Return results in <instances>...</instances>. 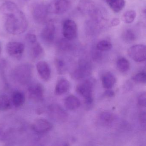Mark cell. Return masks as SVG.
Returning a JSON list of instances; mask_svg holds the SVG:
<instances>
[{"label":"cell","mask_w":146,"mask_h":146,"mask_svg":"<svg viewBox=\"0 0 146 146\" xmlns=\"http://www.w3.org/2000/svg\"><path fill=\"white\" fill-rule=\"evenodd\" d=\"M7 52L12 58L20 59L25 51V46L19 42H10L7 45Z\"/></svg>","instance_id":"52a82bcc"},{"label":"cell","mask_w":146,"mask_h":146,"mask_svg":"<svg viewBox=\"0 0 146 146\" xmlns=\"http://www.w3.org/2000/svg\"><path fill=\"white\" fill-rule=\"evenodd\" d=\"M36 69L40 77L48 82L51 77V70L49 64L45 61H40L36 65Z\"/></svg>","instance_id":"5bb4252c"},{"label":"cell","mask_w":146,"mask_h":146,"mask_svg":"<svg viewBox=\"0 0 146 146\" xmlns=\"http://www.w3.org/2000/svg\"><path fill=\"white\" fill-rule=\"evenodd\" d=\"M146 93L143 92L138 96L137 99V104L141 107H145L146 106Z\"/></svg>","instance_id":"4dcf8cb0"},{"label":"cell","mask_w":146,"mask_h":146,"mask_svg":"<svg viewBox=\"0 0 146 146\" xmlns=\"http://www.w3.org/2000/svg\"><path fill=\"white\" fill-rule=\"evenodd\" d=\"M45 90L42 84L35 83L31 85L28 89L29 97L36 102H41L44 100Z\"/></svg>","instance_id":"ba28073f"},{"label":"cell","mask_w":146,"mask_h":146,"mask_svg":"<svg viewBox=\"0 0 146 146\" xmlns=\"http://www.w3.org/2000/svg\"><path fill=\"white\" fill-rule=\"evenodd\" d=\"M25 101V95L23 92L16 91L13 94L12 102L16 108L22 106L24 104Z\"/></svg>","instance_id":"7402d4cb"},{"label":"cell","mask_w":146,"mask_h":146,"mask_svg":"<svg viewBox=\"0 0 146 146\" xmlns=\"http://www.w3.org/2000/svg\"><path fill=\"white\" fill-rule=\"evenodd\" d=\"M139 118L140 123L143 125L145 126L146 123V113L145 111L140 113L139 115Z\"/></svg>","instance_id":"d6a6232c"},{"label":"cell","mask_w":146,"mask_h":146,"mask_svg":"<svg viewBox=\"0 0 146 146\" xmlns=\"http://www.w3.org/2000/svg\"><path fill=\"white\" fill-rule=\"evenodd\" d=\"M71 5V0H56L52 7H48V11L52 9L54 13L57 15H61L68 11Z\"/></svg>","instance_id":"4fadbf2b"},{"label":"cell","mask_w":146,"mask_h":146,"mask_svg":"<svg viewBox=\"0 0 146 146\" xmlns=\"http://www.w3.org/2000/svg\"><path fill=\"white\" fill-rule=\"evenodd\" d=\"M11 107V101L6 95H0V112L8 111Z\"/></svg>","instance_id":"603a6c76"},{"label":"cell","mask_w":146,"mask_h":146,"mask_svg":"<svg viewBox=\"0 0 146 146\" xmlns=\"http://www.w3.org/2000/svg\"><path fill=\"white\" fill-rule=\"evenodd\" d=\"M132 80L137 83L145 84L146 81V75L145 71L138 72L132 77Z\"/></svg>","instance_id":"83f0119b"},{"label":"cell","mask_w":146,"mask_h":146,"mask_svg":"<svg viewBox=\"0 0 146 146\" xmlns=\"http://www.w3.org/2000/svg\"><path fill=\"white\" fill-rule=\"evenodd\" d=\"M54 64L57 72L59 74H63L65 71V64L63 60L60 59H56L54 60Z\"/></svg>","instance_id":"f1b7e54d"},{"label":"cell","mask_w":146,"mask_h":146,"mask_svg":"<svg viewBox=\"0 0 146 146\" xmlns=\"http://www.w3.org/2000/svg\"><path fill=\"white\" fill-rule=\"evenodd\" d=\"M136 17V13L133 10L125 12L122 17L123 21L125 23L131 24L134 22Z\"/></svg>","instance_id":"d4e9b609"},{"label":"cell","mask_w":146,"mask_h":146,"mask_svg":"<svg viewBox=\"0 0 146 146\" xmlns=\"http://www.w3.org/2000/svg\"><path fill=\"white\" fill-rule=\"evenodd\" d=\"M112 47V45L111 42L106 40L100 41L96 45L97 50L101 52L109 51L111 49Z\"/></svg>","instance_id":"484cf974"},{"label":"cell","mask_w":146,"mask_h":146,"mask_svg":"<svg viewBox=\"0 0 146 146\" xmlns=\"http://www.w3.org/2000/svg\"><path fill=\"white\" fill-rule=\"evenodd\" d=\"M30 64H23L19 65L14 69L13 76L19 83L25 84L30 82L33 75V68Z\"/></svg>","instance_id":"7a4b0ae2"},{"label":"cell","mask_w":146,"mask_h":146,"mask_svg":"<svg viewBox=\"0 0 146 146\" xmlns=\"http://www.w3.org/2000/svg\"><path fill=\"white\" fill-rule=\"evenodd\" d=\"M31 45V54L32 59L37 60L41 58L44 54V49L41 45L37 42Z\"/></svg>","instance_id":"ac0fdd59"},{"label":"cell","mask_w":146,"mask_h":146,"mask_svg":"<svg viewBox=\"0 0 146 146\" xmlns=\"http://www.w3.org/2000/svg\"><path fill=\"white\" fill-rule=\"evenodd\" d=\"M122 36L123 40L128 42L134 41L136 38L135 34L131 29L126 30L123 33Z\"/></svg>","instance_id":"4316f807"},{"label":"cell","mask_w":146,"mask_h":146,"mask_svg":"<svg viewBox=\"0 0 146 146\" xmlns=\"http://www.w3.org/2000/svg\"><path fill=\"white\" fill-rule=\"evenodd\" d=\"M110 8L114 12L119 13L125 5V0H104Z\"/></svg>","instance_id":"d6986e66"},{"label":"cell","mask_w":146,"mask_h":146,"mask_svg":"<svg viewBox=\"0 0 146 146\" xmlns=\"http://www.w3.org/2000/svg\"><path fill=\"white\" fill-rule=\"evenodd\" d=\"M62 31L64 37L66 40H74L77 35V25L76 22L71 19L65 20L63 24Z\"/></svg>","instance_id":"8992f818"},{"label":"cell","mask_w":146,"mask_h":146,"mask_svg":"<svg viewBox=\"0 0 146 146\" xmlns=\"http://www.w3.org/2000/svg\"><path fill=\"white\" fill-rule=\"evenodd\" d=\"M64 103L66 108L70 110H76L80 106L79 99L72 95H70L66 97Z\"/></svg>","instance_id":"ffe728a7"},{"label":"cell","mask_w":146,"mask_h":146,"mask_svg":"<svg viewBox=\"0 0 146 146\" xmlns=\"http://www.w3.org/2000/svg\"><path fill=\"white\" fill-rule=\"evenodd\" d=\"M48 11V7L42 3H35L31 7L32 17L38 23H42L46 20Z\"/></svg>","instance_id":"277c9868"},{"label":"cell","mask_w":146,"mask_h":146,"mask_svg":"<svg viewBox=\"0 0 146 146\" xmlns=\"http://www.w3.org/2000/svg\"><path fill=\"white\" fill-rule=\"evenodd\" d=\"M6 30L11 35H19L24 33L28 26V21L24 13L19 10L6 17Z\"/></svg>","instance_id":"6da1fadb"},{"label":"cell","mask_w":146,"mask_h":146,"mask_svg":"<svg viewBox=\"0 0 146 146\" xmlns=\"http://www.w3.org/2000/svg\"><path fill=\"white\" fill-rule=\"evenodd\" d=\"M1 43H0V54H1Z\"/></svg>","instance_id":"d590c367"},{"label":"cell","mask_w":146,"mask_h":146,"mask_svg":"<svg viewBox=\"0 0 146 146\" xmlns=\"http://www.w3.org/2000/svg\"><path fill=\"white\" fill-rule=\"evenodd\" d=\"M70 88V83L69 81L66 79L61 78L56 84L54 93L57 95H61L66 93Z\"/></svg>","instance_id":"e0dca14e"},{"label":"cell","mask_w":146,"mask_h":146,"mask_svg":"<svg viewBox=\"0 0 146 146\" xmlns=\"http://www.w3.org/2000/svg\"><path fill=\"white\" fill-rule=\"evenodd\" d=\"M93 89L94 84L90 80L84 81L77 86V92L85 99V103L87 105H90L93 103Z\"/></svg>","instance_id":"3957f363"},{"label":"cell","mask_w":146,"mask_h":146,"mask_svg":"<svg viewBox=\"0 0 146 146\" xmlns=\"http://www.w3.org/2000/svg\"><path fill=\"white\" fill-rule=\"evenodd\" d=\"M78 9L84 14H93L95 11V5L90 0H82L78 4Z\"/></svg>","instance_id":"2e32d148"},{"label":"cell","mask_w":146,"mask_h":146,"mask_svg":"<svg viewBox=\"0 0 146 146\" xmlns=\"http://www.w3.org/2000/svg\"><path fill=\"white\" fill-rule=\"evenodd\" d=\"M102 81L103 87L107 89H110L114 86L116 82V78L112 73L108 72L102 76Z\"/></svg>","instance_id":"44dd1931"},{"label":"cell","mask_w":146,"mask_h":146,"mask_svg":"<svg viewBox=\"0 0 146 146\" xmlns=\"http://www.w3.org/2000/svg\"><path fill=\"white\" fill-rule=\"evenodd\" d=\"M105 95L108 97H113L115 95V93L113 90L108 89L106 91L105 93Z\"/></svg>","instance_id":"e575fe53"},{"label":"cell","mask_w":146,"mask_h":146,"mask_svg":"<svg viewBox=\"0 0 146 146\" xmlns=\"http://www.w3.org/2000/svg\"><path fill=\"white\" fill-rule=\"evenodd\" d=\"M32 128L36 133L44 134L48 132L52 129L53 125L45 119H37L32 124Z\"/></svg>","instance_id":"8fae6325"},{"label":"cell","mask_w":146,"mask_h":146,"mask_svg":"<svg viewBox=\"0 0 146 146\" xmlns=\"http://www.w3.org/2000/svg\"><path fill=\"white\" fill-rule=\"evenodd\" d=\"M48 112L50 117L58 122H65L68 118V114L65 111L57 104H52L49 106Z\"/></svg>","instance_id":"9c48e42d"},{"label":"cell","mask_w":146,"mask_h":146,"mask_svg":"<svg viewBox=\"0 0 146 146\" xmlns=\"http://www.w3.org/2000/svg\"><path fill=\"white\" fill-rule=\"evenodd\" d=\"M128 54L136 62H143L146 60V46L142 44H137L132 46L128 49Z\"/></svg>","instance_id":"5b68a950"},{"label":"cell","mask_w":146,"mask_h":146,"mask_svg":"<svg viewBox=\"0 0 146 146\" xmlns=\"http://www.w3.org/2000/svg\"><path fill=\"white\" fill-rule=\"evenodd\" d=\"M117 67L121 72H125L129 69L130 64L128 60L125 58H121L117 61Z\"/></svg>","instance_id":"cb8c5ba5"},{"label":"cell","mask_w":146,"mask_h":146,"mask_svg":"<svg viewBox=\"0 0 146 146\" xmlns=\"http://www.w3.org/2000/svg\"><path fill=\"white\" fill-rule=\"evenodd\" d=\"M55 35V25L52 21H49L42 29L41 37L45 43L50 44L54 41Z\"/></svg>","instance_id":"30bf717a"},{"label":"cell","mask_w":146,"mask_h":146,"mask_svg":"<svg viewBox=\"0 0 146 146\" xmlns=\"http://www.w3.org/2000/svg\"><path fill=\"white\" fill-rule=\"evenodd\" d=\"M19 10V9L17 5L11 1H7L0 7V12L2 15L6 17Z\"/></svg>","instance_id":"9a60e30c"},{"label":"cell","mask_w":146,"mask_h":146,"mask_svg":"<svg viewBox=\"0 0 146 146\" xmlns=\"http://www.w3.org/2000/svg\"><path fill=\"white\" fill-rule=\"evenodd\" d=\"M91 72L90 64L86 60H80L78 68L73 72V77L75 79L79 80L90 75Z\"/></svg>","instance_id":"7c38bea8"},{"label":"cell","mask_w":146,"mask_h":146,"mask_svg":"<svg viewBox=\"0 0 146 146\" xmlns=\"http://www.w3.org/2000/svg\"><path fill=\"white\" fill-rule=\"evenodd\" d=\"M120 20L117 18H114L111 21V25L112 26H117L120 24Z\"/></svg>","instance_id":"836d02e7"},{"label":"cell","mask_w":146,"mask_h":146,"mask_svg":"<svg viewBox=\"0 0 146 146\" xmlns=\"http://www.w3.org/2000/svg\"><path fill=\"white\" fill-rule=\"evenodd\" d=\"M25 39H26V41L31 45L34 44L37 42L36 36L34 34H27L25 36Z\"/></svg>","instance_id":"1f68e13d"},{"label":"cell","mask_w":146,"mask_h":146,"mask_svg":"<svg viewBox=\"0 0 146 146\" xmlns=\"http://www.w3.org/2000/svg\"><path fill=\"white\" fill-rule=\"evenodd\" d=\"M100 118L102 121L106 123H109L112 122L114 119V116L111 113L108 112L102 113Z\"/></svg>","instance_id":"f546056e"}]
</instances>
